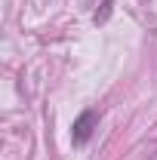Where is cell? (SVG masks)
<instances>
[{
	"label": "cell",
	"mask_w": 157,
	"mask_h": 160,
	"mask_svg": "<svg viewBox=\"0 0 157 160\" xmlns=\"http://www.w3.org/2000/svg\"><path fill=\"white\" fill-rule=\"evenodd\" d=\"M96 126H99V114L93 108H86V111L74 120V126H71V142H74V145H86V142L93 139Z\"/></svg>",
	"instance_id": "1"
},
{
	"label": "cell",
	"mask_w": 157,
	"mask_h": 160,
	"mask_svg": "<svg viewBox=\"0 0 157 160\" xmlns=\"http://www.w3.org/2000/svg\"><path fill=\"white\" fill-rule=\"evenodd\" d=\"M108 12H111V0H105V3H102V12H96L93 22H96V25H99V22H105V19H108Z\"/></svg>",
	"instance_id": "2"
}]
</instances>
